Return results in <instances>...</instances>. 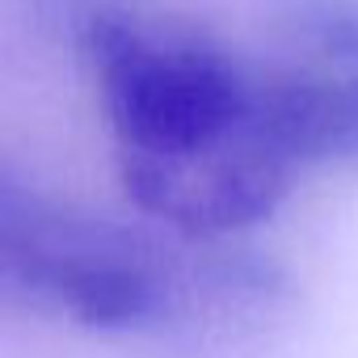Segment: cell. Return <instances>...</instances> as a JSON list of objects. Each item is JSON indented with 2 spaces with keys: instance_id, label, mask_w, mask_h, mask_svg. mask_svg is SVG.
<instances>
[{
  "instance_id": "obj_3",
  "label": "cell",
  "mask_w": 358,
  "mask_h": 358,
  "mask_svg": "<svg viewBox=\"0 0 358 358\" xmlns=\"http://www.w3.org/2000/svg\"><path fill=\"white\" fill-rule=\"evenodd\" d=\"M249 122L295 169L358 160V51L337 68H291L249 85Z\"/></svg>"
},
{
  "instance_id": "obj_1",
  "label": "cell",
  "mask_w": 358,
  "mask_h": 358,
  "mask_svg": "<svg viewBox=\"0 0 358 358\" xmlns=\"http://www.w3.org/2000/svg\"><path fill=\"white\" fill-rule=\"evenodd\" d=\"M89 59L122 156H190L249 118L241 68L194 30L106 13L89 26Z\"/></svg>"
},
{
  "instance_id": "obj_4",
  "label": "cell",
  "mask_w": 358,
  "mask_h": 358,
  "mask_svg": "<svg viewBox=\"0 0 358 358\" xmlns=\"http://www.w3.org/2000/svg\"><path fill=\"white\" fill-rule=\"evenodd\" d=\"M51 291L59 303L93 329H131L156 308L152 278L110 253H68L51 266Z\"/></svg>"
},
{
  "instance_id": "obj_2",
  "label": "cell",
  "mask_w": 358,
  "mask_h": 358,
  "mask_svg": "<svg viewBox=\"0 0 358 358\" xmlns=\"http://www.w3.org/2000/svg\"><path fill=\"white\" fill-rule=\"evenodd\" d=\"M127 199L186 236H224L270 220L291 194L295 164L245 118L228 139L190 156H122Z\"/></svg>"
}]
</instances>
